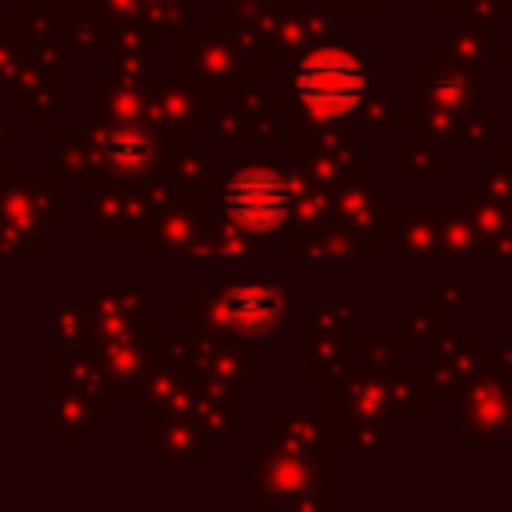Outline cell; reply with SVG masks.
Returning a JSON list of instances; mask_svg holds the SVG:
<instances>
[{
    "label": "cell",
    "instance_id": "1",
    "mask_svg": "<svg viewBox=\"0 0 512 512\" xmlns=\"http://www.w3.org/2000/svg\"><path fill=\"white\" fill-rule=\"evenodd\" d=\"M364 92H368V68L352 52L324 48L296 68V96L320 116H340L356 108Z\"/></svg>",
    "mask_w": 512,
    "mask_h": 512
},
{
    "label": "cell",
    "instance_id": "2",
    "mask_svg": "<svg viewBox=\"0 0 512 512\" xmlns=\"http://www.w3.org/2000/svg\"><path fill=\"white\" fill-rule=\"evenodd\" d=\"M224 212L248 232H268L292 212V180L276 168H244L224 188Z\"/></svg>",
    "mask_w": 512,
    "mask_h": 512
},
{
    "label": "cell",
    "instance_id": "3",
    "mask_svg": "<svg viewBox=\"0 0 512 512\" xmlns=\"http://www.w3.org/2000/svg\"><path fill=\"white\" fill-rule=\"evenodd\" d=\"M224 316L240 332H264L280 316V292L268 280H236L224 292Z\"/></svg>",
    "mask_w": 512,
    "mask_h": 512
},
{
    "label": "cell",
    "instance_id": "4",
    "mask_svg": "<svg viewBox=\"0 0 512 512\" xmlns=\"http://www.w3.org/2000/svg\"><path fill=\"white\" fill-rule=\"evenodd\" d=\"M104 156H108V164L116 168V172H140V168H148V160H152V136L144 132V128H112L108 136H104Z\"/></svg>",
    "mask_w": 512,
    "mask_h": 512
}]
</instances>
